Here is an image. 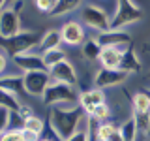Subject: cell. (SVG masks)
Here are the masks:
<instances>
[{
    "instance_id": "1",
    "label": "cell",
    "mask_w": 150,
    "mask_h": 141,
    "mask_svg": "<svg viewBox=\"0 0 150 141\" xmlns=\"http://www.w3.org/2000/svg\"><path fill=\"white\" fill-rule=\"evenodd\" d=\"M86 113L81 105H53L49 107V126L58 141H66L68 137L81 128Z\"/></svg>"
},
{
    "instance_id": "2",
    "label": "cell",
    "mask_w": 150,
    "mask_h": 141,
    "mask_svg": "<svg viewBox=\"0 0 150 141\" xmlns=\"http://www.w3.org/2000/svg\"><path fill=\"white\" fill-rule=\"evenodd\" d=\"M79 21L86 28H90L92 32L100 34V32H105V30L111 28L112 17L105 8L100 6V4L90 2V4H84V6L79 9Z\"/></svg>"
},
{
    "instance_id": "3",
    "label": "cell",
    "mask_w": 150,
    "mask_h": 141,
    "mask_svg": "<svg viewBox=\"0 0 150 141\" xmlns=\"http://www.w3.org/2000/svg\"><path fill=\"white\" fill-rule=\"evenodd\" d=\"M41 102H43V105H47V107H53V105H77L79 103L77 87L68 85V83L53 81L49 85V88L45 90Z\"/></svg>"
},
{
    "instance_id": "4",
    "label": "cell",
    "mask_w": 150,
    "mask_h": 141,
    "mask_svg": "<svg viewBox=\"0 0 150 141\" xmlns=\"http://www.w3.org/2000/svg\"><path fill=\"white\" fill-rule=\"evenodd\" d=\"M41 34L36 30H23L21 34L8 38V40H2V49L8 51L11 56L15 55H23V53H30V51H36L38 45H40Z\"/></svg>"
},
{
    "instance_id": "5",
    "label": "cell",
    "mask_w": 150,
    "mask_h": 141,
    "mask_svg": "<svg viewBox=\"0 0 150 141\" xmlns=\"http://www.w3.org/2000/svg\"><path fill=\"white\" fill-rule=\"evenodd\" d=\"M25 79V90L26 96L30 98H38L41 100L45 90L49 88V85L53 83V75L49 70H32V72H25L23 73Z\"/></svg>"
},
{
    "instance_id": "6",
    "label": "cell",
    "mask_w": 150,
    "mask_h": 141,
    "mask_svg": "<svg viewBox=\"0 0 150 141\" xmlns=\"http://www.w3.org/2000/svg\"><path fill=\"white\" fill-rule=\"evenodd\" d=\"M141 19H143V11L135 4V0H118V6L111 21V28H126Z\"/></svg>"
},
{
    "instance_id": "7",
    "label": "cell",
    "mask_w": 150,
    "mask_h": 141,
    "mask_svg": "<svg viewBox=\"0 0 150 141\" xmlns=\"http://www.w3.org/2000/svg\"><path fill=\"white\" fill-rule=\"evenodd\" d=\"M129 72L126 70H111V68H98L94 72V87L98 88H103V90H109V88H116L120 85H124L126 81L129 79Z\"/></svg>"
},
{
    "instance_id": "8",
    "label": "cell",
    "mask_w": 150,
    "mask_h": 141,
    "mask_svg": "<svg viewBox=\"0 0 150 141\" xmlns=\"http://www.w3.org/2000/svg\"><path fill=\"white\" fill-rule=\"evenodd\" d=\"M60 34H62V41L66 47H77V49L88 38L86 26L79 19H68V21H64L62 26H60Z\"/></svg>"
},
{
    "instance_id": "9",
    "label": "cell",
    "mask_w": 150,
    "mask_h": 141,
    "mask_svg": "<svg viewBox=\"0 0 150 141\" xmlns=\"http://www.w3.org/2000/svg\"><path fill=\"white\" fill-rule=\"evenodd\" d=\"M23 32V23H21V15L13 6L4 8L2 15H0V38L8 40Z\"/></svg>"
},
{
    "instance_id": "10",
    "label": "cell",
    "mask_w": 150,
    "mask_h": 141,
    "mask_svg": "<svg viewBox=\"0 0 150 141\" xmlns=\"http://www.w3.org/2000/svg\"><path fill=\"white\" fill-rule=\"evenodd\" d=\"M96 36H98V41L101 43V47H105V45L118 47L124 53L131 47V34L126 32V28H109V30L100 32Z\"/></svg>"
},
{
    "instance_id": "11",
    "label": "cell",
    "mask_w": 150,
    "mask_h": 141,
    "mask_svg": "<svg viewBox=\"0 0 150 141\" xmlns=\"http://www.w3.org/2000/svg\"><path fill=\"white\" fill-rule=\"evenodd\" d=\"M49 72L53 75V81L68 83V85H73V87H79V72H77V68L73 66V62L69 58L60 60L58 64H54L53 68H49Z\"/></svg>"
},
{
    "instance_id": "12",
    "label": "cell",
    "mask_w": 150,
    "mask_h": 141,
    "mask_svg": "<svg viewBox=\"0 0 150 141\" xmlns=\"http://www.w3.org/2000/svg\"><path fill=\"white\" fill-rule=\"evenodd\" d=\"M105 102H107V90H103V88L90 87L79 92V105L86 115H90L98 105H101Z\"/></svg>"
},
{
    "instance_id": "13",
    "label": "cell",
    "mask_w": 150,
    "mask_h": 141,
    "mask_svg": "<svg viewBox=\"0 0 150 141\" xmlns=\"http://www.w3.org/2000/svg\"><path fill=\"white\" fill-rule=\"evenodd\" d=\"M11 66H13V68H17L21 73L32 72V70H47L43 58H41V55L36 53V51L11 56Z\"/></svg>"
},
{
    "instance_id": "14",
    "label": "cell",
    "mask_w": 150,
    "mask_h": 141,
    "mask_svg": "<svg viewBox=\"0 0 150 141\" xmlns=\"http://www.w3.org/2000/svg\"><path fill=\"white\" fill-rule=\"evenodd\" d=\"M122 60H124V51L118 49V47L105 45V47H101V53H100V58H98V64H100L101 68L118 70V68H122Z\"/></svg>"
},
{
    "instance_id": "15",
    "label": "cell",
    "mask_w": 150,
    "mask_h": 141,
    "mask_svg": "<svg viewBox=\"0 0 150 141\" xmlns=\"http://www.w3.org/2000/svg\"><path fill=\"white\" fill-rule=\"evenodd\" d=\"M64 41H62V34H60V28H49L41 34V40H40V45H38L36 53H45V51H51V49H56V47H62Z\"/></svg>"
},
{
    "instance_id": "16",
    "label": "cell",
    "mask_w": 150,
    "mask_h": 141,
    "mask_svg": "<svg viewBox=\"0 0 150 141\" xmlns=\"http://www.w3.org/2000/svg\"><path fill=\"white\" fill-rule=\"evenodd\" d=\"M0 88L2 90H9L13 94H26L25 90V79H23V73H2L0 77Z\"/></svg>"
},
{
    "instance_id": "17",
    "label": "cell",
    "mask_w": 150,
    "mask_h": 141,
    "mask_svg": "<svg viewBox=\"0 0 150 141\" xmlns=\"http://www.w3.org/2000/svg\"><path fill=\"white\" fill-rule=\"evenodd\" d=\"M79 51H81V58L86 60V62H98V58H100V53H101V43L98 41V36L94 34L90 38H86L84 40V43L79 47Z\"/></svg>"
},
{
    "instance_id": "18",
    "label": "cell",
    "mask_w": 150,
    "mask_h": 141,
    "mask_svg": "<svg viewBox=\"0 0 150 141\" xmlns=\"http://www.w3.org/2000/svg\"><path fill=\"white\" fill-rule=\"evenodd\" d=\"M84 4H86L84 0H56V4H54V8H53V11H51L49 17H53V19L66 17L73 11H79Z\"/></svg>"
},
{
    "instance_id": "19",
    "label": "cell",
    "mask_w": 150,
    "mask_h": 141,
    "mask_svg": "<svg viewBox=\"0 0 150 141\" xmlns=\"http://www.w3.org/2000/svg\"><path fill=\"white\" fill-rule=\"evenodd\" d=\"M131 115L133 113H148L150 111V94L139 90L131 96Z\"/></svg>"
},
{
    "instance_id": "20",
    "label": "cell",
    "mask_w": 150,
    "mask_h": 141,
    "mask_svg": "<svg viewBox=\"0 0 150 141\" xmlns=\"http://www.w3.org/2000/svg\"><path fill=\"white\" fill-rule=\"evenodd\" d=\"M41 58H43V62H45V68L49 70V68H53L54 64H58L60 60L68 58V51H66L64 45H62V47H56V49H51V51L41 53Z\"/></svg>"
},
{
    "instance_id": "21",
    "label": "cell",
    "mask_w": 150,
    "mask_h": 141,
    "mask_svg": "<svg viewBox=\"0 0 150 141\" xmlns=\"http://www.w3.org/2000/svg\"><path fill=\"white\" fill-rule=\"evenodd\" d=\"M90 119L96 122V124L111 120V119H112V107H111V103L105 102V103H101V105H98L96 109L90 113Z\"/></svg>"
},
{
    "instance_id": "22",
    "label": "cell",
    "mask_w": 150,
    "mask_h": 141,
    "mask_svg": "<svg viewBox=\"0 0 150 141\" xmlns=\"http://www.w3.org/2000/svg\"><path fill=\"white\" fill-rule=\"evenodd\" d=\"M92 122L94 120H90V115H86L84 120H83V124H81V128L66 141H90V126H92Z\"/></svg>"
},
{
    "instance_id": "23",
    "label": "cell",
    "mask_w": 150,
    "mask_h": 141,
    "mask_svg": "<svg viewBox=\"0 0 150 141\" xmlns=\"http://www.w3.org/2000/svg\"><path fill=\"white\" fill-rule=\"evenodd\" d=\"M118 128V122L115 120H107V122H100L96 128V141H107L109 135Z\"/></svg>"
},
{
    "instance_id": "24",
    "label": "cell",
    "mask_w": 150,
    "mask_h": 141,
    "mask_svg": "<svg viewBox=\"0 0 150 141\" xmlns=\"http://www.w3.org/2000/svg\"><path fill=\"white\" fill-rule=\"evenodd\" d=\"M23 128H26V130H32V132H36V134H43L45 132V119H41L40 115H32V117H28V119L23 120Z\"/></svg>"
},
{
    "instance_id": "25",
    "label": "cell",
    "mask_w": 150,
    "mask_h": 141,
    "mask_svg": "<svg viewBox=\"0 0 150 141\" xmlns=\"http://www.w3.org/2000/svg\"><path fill=\"white\" fill-rule=\"evenodd\" d=\"M139 68H141V62L137 60V56H135V51L129 47V49L124 53V60H122V70H126V72L133 73V72H139Z\"/></svg>"
},
{
    "instance_id": "26",
    "label": "cell",
    "mask_w": 150,
    "mask_h": 141,
    "mask_svg": "<svg viewBox=\"0 0 150 141\" xmlns=\"http://www.w3.org/2000/svg\"><path fill=\"white\" fill-rule=\"evenodd\" d=\"M0 141H26L23 135V128H9L8 132H2Z\"/></svg>"
},
{
    "instance_id": "27",
    "label": "cell",
    "mask_w": 150,
    "mask_h": 141,
    "mask_svg": "<svg viewBox=\"0 0 150 141\" xmlns=\"http://www.w3.org/2000/svg\"><path fill=\"white\" fill-rule=\"evenodd\" d=\"M34 6L40 13H45V15H51L54 8V0H34Z\"/></svg>"
},
{
    "instance_id": "28",
    "label": "cell",
    "mask_w": 150,
    "mask_h": 141,
    "mask_svg": "<svg viewBox=\"0 0 150 141\" xmlns=\"http://www.w3.org/2000/svg\"><path fill=\"white\" fill-rule=\"evenodd\" d=\"M23 135H25L26 141H40L41 139L40 134H36V132H32V130H26V128H23Z\"/></svg>"
},
{
    "instance_id": "29",
    "label": "cell",
    "mask_w": 150,
    "mask_h": 141,
    "mask_svg": "<svg viewBox=\"0 0 150 141\" xmlns=\"http://www.w3.org/2000/svg\"><path fill=\"white\" fill-rule=\"evenodd\" d=\"M107 141H126V137H124V134H122V128H120V124H118V128H116L112 134L109 135V139Z\"/></svg>"
},
{
    "instance_id": "30",
    "label": "cell",
    "mask_w": 150,
    "mask_h": 141,
    "mask_svg": "<svg viewBox=\"0 0 150 141\" xmlns=\"http://www.w3.org/2000/svg\"><path fill=\"white\" fill-rule=\"evenodd\" d=\"M92 2H96V4H100V2H105V4H111V6H118V0H92Z\"/></svg>"
},
{
    "instance_id": "31",
    "label": "cell",
    "mask_w": 150,
    "mask_h": 141,
    "mask_svg": "<svg viewBox=\"0 0 150 141\" xmlns=\"http://www.w3.org/2000/svg\"><path fill=\"white\" fill-rule=\"evenodd\" d=\"M40 141H58V139H56V137H41Z\"/></svg>"
},
{
    "instance_id": "32",
    "label": "cell",
    "mask_w": 150,
    "mask_h": 141,
    "mask_svg": "<svg viewBox=\"0 0 150 141\" xmlns=\"http://www.w3.org/2000/svg\"><path fill=\"white\" fill-rule=\"evenodd\" d=\"M148 83H150V73H148Z\"/></svg>"
},
{
    "instance_id": "33",
    "label": "cell",
    "mask_w": 150,
    "mask_h": 141,
    "mask_svg": "<svg viewBox=\"0 0 150 141\" xmlns=\"http://www.w3.org/2000/svg\"><path fill=\"white\" fill-rule=\"evenodd\" d=\"M146 141H150V137H148V139H146Z\"/></svg>"
}]
</instances>
